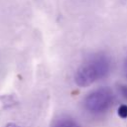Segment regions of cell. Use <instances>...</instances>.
I'll list each match as a JSON object with an SVG mask.
<instances>
[{
  "label": "cell",
  "instance_id": "obj_1",
  "mask_svg": "<svg viewBox=\"0 0 127 127\" xmlns=\"http://www.w3.org/2000/svg\"><path fill=\"white\" fill-rule=\"evenodd\" d=\"M111 68V61L105 54H96L83 62L74 73V82L85 87L105 77Z\"/></svg>",
  "mask_w": 127,
  "mask_h": 127
},
{
  "label": "cell",
  "instance_id": "obj_2",
  "mask_svg": "<svg viewBox=\"0 0 127 127\" xmlns=\"http://www.w3.org/2000/svg\"><path fill=\"white\" fill-rule=\"evenodd\" d=\"M114 93L109 87L97 88L86 95L83 101L84 108L92 114L106 112L113 104Z\"/></svg>",
  "mask_w": 127,
  "mask_h": 127
},
{
  "label": "cell",
  "instance_id": "obj_3",
  "mask_svg": "<svg viewBox=\"0 0 127 127\" xmlns=\"http://www.w3.org/2000/svg\"><path fill=\"white\" fill-rule=\"evenodd\" d=\"M51 127H81L79 123L69 116H61L55 119Z\"/></svg>",
  "mask_w": 127,
  "mask_h": 127
},
{
  "label": "cell",
  "instance_id": "obj_4",
  "mask_svg": "<svg viewBox=\"0 0 127 127\" xmlns=\"http://www.w3.org/2000/svg\"><path fill=\"white\" fill-rule=\"evenodd\" d=\"M117 113H118L119 117L126 118L127 117V105H125V104L120 105L119 108H118V110H117Z\"/></svg>",
  "mask_w": 127,
  "mask_h": 127
},
{
  "label": "cell",
  "instance_id": "obj_5",
  "mask_svg": "<svg viewBox=\"0 0 127 127\" xmlns=\"http://www.w3.org/2000/svg\"><path fill=\"white\" fill-rule=\"evenodd\" d=\"M118 91L123 98L127 99V85H120L118 88Z\"/></svg>",
  "mask_w": 127,
  "mask_h": 127
},
{
  "label": "cell",
  "instance_id": "obj_6",
  "mask_svg": "<svg viewBox=\"0 0 127 127\" xmlns=\"http://www.w3.org/2000/svg\"><path fill=\"white\" fill-rule=\"evenodd\" d=\"M123 71H124V75L127 78V57L124 61V64H123Z\"/></svg>",
  "mask_w": 127,
  "mask_h": 127
},
{
  "label": "cell",
  "instance_id": "obj_7",
  "mask_svg": "<svg viewBox=\"0 0 127 127\" xmlns=\"http://www.w3.org/2000/svg\"><path fill=\"white\" fill-rule=\"evenodd\" d=\"M5 127H21V126H19V125L15 124V123H9V124H7Z\"/></svg>",
  "mask_w": 127,
  "mask_h": 127
}]
</instances>
